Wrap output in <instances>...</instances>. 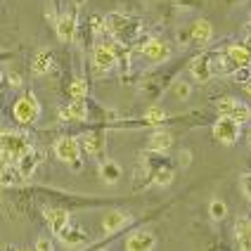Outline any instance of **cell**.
<instances>
[{
    "label": "cell",
    "mask_w": 251,
    "mask_h": 251,
    "mask_svg": "<svg viewBox=\"0 0 251 251\" xmlns=\"http://www.w3.org/2000/svg\"><path fill=\"white\" fill-rule=\"evenodd\" d=\"M171 93H173L178 100H190V95H192V85L187 83V81H176V83L171 85Z\"/></svg>",
    "instance_id": "24"
},
{
    "label": "cell",
    "mask_w": 251,
    "mask_h": 251,
    "mask_svg": "<svg viewBox=\"0 0 251 251\" xmlns=\"http://www.w3.org/2000/svg\"><path fill=\"white\" fill-rule=\"evenodd\" d=\"M81 147L88 156H100L107 150V140L102 133H85V135H81Z\"/></svg>",
    "instance_id": "13"
},
{
    "label": "cell",
    "mask_w": 251,
    "mask_h": 251,
    "mask_svg": "<svg viewBox=\"0 0 251 251\" xmlns=\"http://www.w3.org/2000/svg\"><path fill=\"white\" fill-rule=\"evenodd\" d=\"M76 22H78V19H76V7H74L71 12L59 14V19H57V24H55L57 38H59V41H64V43L74 41V38H76V28H78Z\"/></svg>",
    "instance_id": "7"
},
{
    "label": "cell",
    "mask_w": 251,
    "mask_h": 251,
    "mask_svg": "<svg viewBox=\"0 0 251 251\" xmlns=\"http://www.w3.org/2000/svg\"><path fill=\"white\" fill-rule=\"evenodd\" d=\"M242 135V124L235 121V119H225L221 116L216 124H213V138L223 145H235Z\"/></svg>",
    "instance_id": "6"
},
{
    "label": "cell",
    "mask_w": 251,
    "mask_h": 251,
    "mask_svg": "<svg viewBox=\"0 0 251 251\" xmlns=\"http://www.w3.org/2000/svg\"><path fill=\"white\" fill-rule=\"evenodd\" d=\"M156 247V235L152 230H135L126 239V251H152Z\"/></svg>",
    "instance_id": "8"
},
{
    "label": "cell",
    "mask_w": 251,
    "mask_h": 251,
    "mask_svg": "<svg viewBox=\"0 0 251 251\" xmlns=\"http://www.w3.org/2000/svg\"><path fill=\"white\" fill-rule=\"evenodd\" d=\"M59 116L64 121H85L88 119V102L85 100H71L67 107L59 109Z\"/></svg>",
    "instance_id": "14"
},
{
    "label": "cell",
    "mask_w": 251,
    "mask_h": 251,
    "mask_svg": "<svg viewBox=\"0 0 251 251\" xmlns=\"http://www.w3.org/2000/svg\"><path fill=\"white\" fill-rule=\"evenodd\" d=\"M45 221L50 225V232L59 237V235L69 227V211L67 209H45Z\"/></svg>",
    "instance_id": "11"
},
{
    "label": "cell",
    "mask_w": 251,
    "mask_h": 251,
    "mask_svg": "<svg viewBox=\"0 0 251 251\" xmlns=\"http://www.w3.org/2000/svg\"><path fill=\"white\" fill-rule=\"evenodd\" d=\"M83 5V0H74V7H81Z\"/></svg>",
    "instance_id": "30"
},
{
    "label": "cell",
    "mask_w": 251,
    "mask_h": 251,
    "mask_svg": "<svg viewBox=\"0 0 251 251\" xmlns=\"http://www.w3.org/2000/svg\"><path fill=\"white\" fill-rule=\"evenodd\" d=\"M190 161H192V154H190V150H180L178 152V164H180L182 168L190 166Z\"/></svg>",
    "instance_id": "29"
},
{
    "label": "cell",
    "mask_w": 251,
    "mask_h": 251,
    "mask_svg": "<svg viewBox=\"0 0 251 251\" xmlns=\"http://www.w3.org/2000/svg\"><path fill=\"white\" fill-rule=\"evenodd\" d=\"M213 55H201V57H195L192 64H190V74L195 76V81L199 83H209V78L213 76Z\"/></svg>",
    "instance_id": "10"
},
{
    "label": "cell",
    "mask_w": 251,
    "mask_h": 251,
    "mask_svg": "<svg viewBox=\"0 0 251 251\" xmlns=\"http://www.w3.org/2000/svg\"><path fill=\"white\" fill-rule=\"evenodd\" d=\"M28 152H33V140H31V135L14 133V130H2V156H5V164H7V159L17 164Z\"/></svg>",
    "instance_id": "2"
},
{
    "label": "cell",
    "mask_w": 251,
    "mask_h": 251,
    "mask_svg": "<svg viewBox=\"0 0 251 251\" xmlns=\"http://www.w3.org/2000/svg\"><path fill=\"white\" fill-rule=\"evenodd\" d=\"M171 180H173V171H171V168H159V171H154V178H152L154 185L166 187V185H171Z\"/></svg>",
    "instance_id": "25"
},
{
    "label": "cell",
    "mask_w": 251,
    "mask_h": 251,
    "mask_svg": "<svg viewBox=\"0 0 251 251\" xmlns=\"http://www.w3.org/2000/svg\"><path fill=\"white\" fill-rule=\"evenodd\" d=\"M227 59L235 67V71L244 69V67H251V52L247 50V45H230L227 48Z\"/></svg>",
    "instance_id": "18"
},
{
    "label": "cell",
    "mask_w": 251,
    "mask_h": 251,
    "mask_svg": "<svg viewBox=\"0 0 251 251\" xmlns=\"http://www.w3.org/2000/svg\"><path fill=\"white\" fill-rule=\"evenodd\" d=\"M116 67V45H98L93 55V71L95 76H107Z\"/></svg>",
    "instance_id": "5"
},
{
    "label": "cell",
    "mask_w": 251,
    "mask_h": 251,
    "mask_svg": "<svg viewBox=\"0 0 251 251\" xmlns=\"http://www.w3.org/2000/svg\"><path fill=\"white\" fill-rule=\"evenodd\" d=\"M145 119H147L150 124H161V121L166 119V112H164L161 107H150V109L145 112Z\"/></svg>",
    "instance_id": "26"
},
{
    "label": "cell",
    "mask_w": 251,
    "mask_h": 251,
    "mask_svg": "<svg viewBox=\"0 0 251 251\" xmlns=\"http://www.w3.org/2000/svg\"><path fill=\"white\" fill-rule=\"evenodd\" d=\"M55 154L59 161H67L74 171H81L83 168V147H81V140L74 138V135H62L55 140Z\"/></svg>",
    "instance_id": "3"
},
{
    "label": "cell",
    "mask_w": 251,
    "mask_h": 251,
    "mask_svg": "<svg viewBox=\"0 0 251 251\" xmlns=\"http://www.w3.org/2000/svg\"><path fill=\"white\" fill-rule=\"evenodd\" d=\"M5 251H19V249H17V247H12V244H10V247H5Z\"/></svg>",
    "instance_id": "31"
},
{
    "label": "cell",
    "mask_w": 251,
    "mask_h": 251,
    "mask_svg": "<svg viewBox=\"0 0 251 251\" xmlns=\"http://www.w3.org/2000/svg\"><path fill=\"white\" fill-rule=\"evenodd\" d=\"M59 239H62V244H67V247H81V244L88 242V230L81 227V225H74V227H67V230L59 235Z\"/></svg>",
    "instance_id": "20"
},
{
    "label": "cell",
    "mask_w": 251,
    "mask_h": 251,
    "mask_svg": "<svg viewBox=\"0 0 251 251\" xmlns=\"http://www.w3.org/2000/svg\"><path fill=\"white\" fill-rule=\"evenodd\" d=\"M190 33H192V43L197 45H206L213 36V26H211L209 19H197L195 24L190 26Z\"/></svg>",
    "instance_id": "19"
},
{
    "label": "cell",
    "mask_w": 251,
    "mask_h": 251,
    "mask_svg": "<svg viewBox=\"0 0 251 251\" xmlns=\"http://www.w3.org/2000/svg\"><path fill=\"white\" fill-rule=\"evenodd\" d=\"M128 221H130V213H128V211L114 209V211H109V213L102 218V230H104L107 235H114V232H119Z\"/></svg>",
    "instance_id": "12"
},
{
    "label": "cell",
    "mask_w": 251,
    "mask_h": 251,
    "mask_svg": "<svg viewBox=\"0 0 251 251\" xmlns=\"http://www.w3.org/2000/svg\"><path fill=\"white\" fill-rule=\"evenodd\" d=\"M121 176H124L121 166L116 161H112V159H104L100 164V180L104 182V185H116V182L121 180Z\"/></svg>",
    "instance_id": "16"
},
{
    "label": "cell",
    "mask_w": 251,
    "mask_h": 251,
    "mask_svg": "<svg viewBox=\"0 0 251 251\" xmlns=\"http://www.w3.org/2000/svg\"><path fill=\"white\" fill-rule=\"evenodd\" d=\"M41 161H43V156L38 152H28L24 159H19V161H17V171L22 173V178H26V180H28V178L33 176V171H36V166H38Z\"/></svg>",
    "instance_id": "21"
},
{
    "label": "cell",
    "mask_w": 251,
    "mask_h": 251,
    "mask_svg": "<svg viewBox=\"0 0 251 251\" xmlns=\"http://www.w3.org/2000/svg\"><path fill=\"white\" fill-rule=\"evenodd\" d=\"M244 88H247V93L251 95V81H249V83H244Z\"/></svg>",
    "instance_id": "32"
},
{
    "label": "cell",
    "mask_w": 251,
    "mask_h": 251,
    "mask_svg": "<svg viewBox=\"0 0 251 251\" xmlns=\"http://www.w3.org/2000/svg\"><path fill=\"white\" fill-rule=\"evenodd\" d=\"M171 145H173V135L168 133V130H154L152 135H150V140H147V150L150 152H166V150H171Z\"/></svg>",
    "instance_id": "17"
},
{
    "label": "cell",
    "mask_w": 251,
    "mask_h": 251,
    "mask_svg": "<svg viewBox=\"0 0 251 251\" xmlns=\"http://www.w3.org/2000/svg\"><path fill=\"white\" fill-rule=\"evenodd\" d=\"M142 55L150 57L152 62H168L171 55H173V48L168 45L166 41H159V38H152V41H147L142 48Z\"/></svg>",
    "instance_id": "9"
},
{
    "label": "cell",
    "mask_w": 251,
    "mask_h": 251,
    "mask_svg": "<svg viewBox=\"0 0 251 251\" xmlns=\"http://www.w3.org/2000/svg\"><path fill=\"white\" fill-rule=\"evenodd\" d=\"M69 95H71V100H85V95H88L85 78H76V81L69 85Z\"/></svg>",
    "instance_id": "23"
},
{
    "label": "cell",
    "mask_w": 251,
    "mask_h": 251,
    "mask_svg": "<svg viewBox=\"0 0 251 251\" xmlns=\"http://www.w3.org/2000/svg\"><path fill=\"white\" fill-rule=\"evenodd\" d=\"M33 251H55V247H52V242L48 237H38L36 239V247H33Z\"/></svg>",
    "instance_id": "28"
},
{
    "label": "cell",
    "mask_w": 251,
    "mask_h": 251,
    "mask_svg": "<svg viewBox=\"0 0 251 251\" xmlns=\"http://www.w3.org/2000/svg\"><path fill=\"white\" fill-rule=\"evenodd\" d=\"M209 213H211L213 221H223L225 216H227V204H225L223 199H211Z\"/></svg>",
    "instance_id": "22"
},
{
    "label": "cell",
    "mask_w": 251,
    "mask_h": 251,
    "mask_svg": "<svg viewBox=\"0 0 251 251\" xmlns=\"http://www.w3.org/2000/svg\"><path fill=\"white\" fill-rule=\"evenodd\" d=\"M216 109H218L221 116H225V119H235V121H239V124L251 121V107L249 104H244L242 100L223 98V100H218Z\"/></svg>",
    "instance_id": "4"
},
{
    "label": "cell",
    "mask_w": 251,
    "mask_h": 251,
    "mask_svg": "<svg viewBox=\"0 0 251 251\" xmlns=\"http://www.w3.org/2000/svg\"><path fill=\"white\" fill-rule=\"evenodd\" d=\"M55 67V57L50 50H38L33 59H31V71H33V76H45V74H50Z\"/></svg>",
    "instance_id": "15"
},
{
    "label": "cell",
    "mask_w": 251,
    "mask_h": 251,
    "mask_svg": "<svg viewBox=\"0 0 251 251\" xmlns=\"http://www.w3.org/2000/svg\"><path fill=\"white\" fill-rule=\"evenodd\" d=\"M41 114H43V107H41V102H38V98H36L33 90L22 93V95L17 98V102H14V107H12L14 121L22 124V126L36 124V121L41 119Z\"/></svg>",
    "instance_id": "1"
},
{
    "label": "cell",
    "mask_w": 251,
    "mask_h": 251,
    "mask_svg": "<svg viewBox=\"0 0 251 251\" xmlns=\"http://www.w3.org/2000/svg\"><path fill=\"white\" fill-rule=\"evenodd\" d=\"M5 78H7V83L12 85V88H19V85L24 83V81H22V74H19V71H14V69L7 71V74H5Z\"/></svg>",
    "instance_id": "27"
}]
</instances>
